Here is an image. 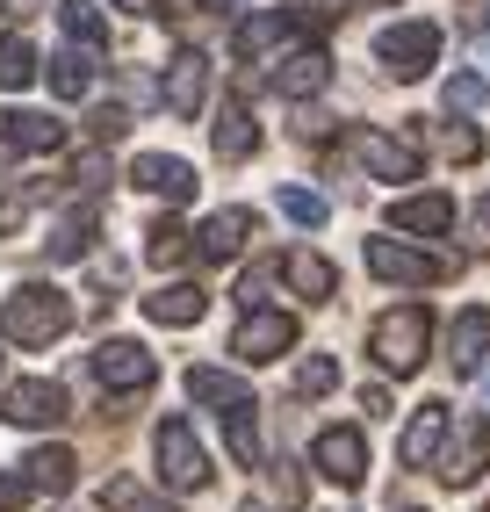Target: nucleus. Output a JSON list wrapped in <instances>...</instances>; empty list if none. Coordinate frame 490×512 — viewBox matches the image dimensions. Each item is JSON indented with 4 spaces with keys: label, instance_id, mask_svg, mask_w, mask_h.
<instances>
[{
    "label": "nucleus",
    "instance_id": "f257e3e1",
    "mask_svg": "<svg viewBox=\"0 0 490 512\" xmlns=\"http://www.w3.org/2000/svg\"><path fill=\"white\" fill-rule=\"evenodd\" d=\"M65 325H73V296L51 289V282H22L0 303V339H8V347H51Z\"/></svg>",
    "mask_w": 490,
    "mask_h": 512
},
{
    "label": "nucleus",
    "instance_id": "f03ea898",
    "mask_svg": "<svg viewBox=\"0 0 490 512\" xmlns=\"http://www.w3.org/2000/svg\"><path fill=\"white\" fill-rule=\"evenodd\" d=\"M368 347H375L382 375H411L426 361V347H433V311L426 303H390V311L368 325Z\"/></svg>",
    "mask_w": 490,
    "mask_h": 512
},
{
    "label": "nucleus",
    "instance_id": "7ed1b4c3",
    "mask_svg": "<svg viewBox=\"0 0 490 512\" xmlns=\"http://www.w3.org/2000/svg\"><path fill=\"white\" fill-rule=\"evenodd\" d=\"M433 58H440V29L433 22H390L375 37V65L390 80H418V73H433Z\"/></svg>",
    "mask_w": 490,
    "mask_h": 512
},
{
    "label": "nucleus",
    "instance_id": "20e7f679",
    "mask_svg": "<svg viewBox=\"0 0 490 512\" xmlns=\"http://www.w3.org/2000/svg\"><path fill=\"white\" fill-rule=\"evenodd\" d=\"M152 455H159V476H166L173 491H202L209 484V455H202V440H195L188 419H159Z\"/></svg>",
    "mask_w": 490,
    "mask_h": 512
},
{
    "label": "nucleus",
    "instance_id": "39448f33",
    "mask_svg": "<svg viewBox=\"0 0 490 512\" xmlns=\"http://www.w3.org/2000/svg\"><path fill=\"white\" fill-rule=\"evenodd\" d=\"M368 275L404 282V289H426V282H447L454 275V260L418 253V246H404V238H368Z\"/></svg>",
    "mask_w": 490,
    "mask_h": 512
},
{
    "label": "nucleus",
    "instance_id": "423d86ee",
    "mask_svg": "<svg viewBox=\"0 0 490 512\" xmlns=\"http://www.w3.org/2000/svg\"><path fill=\"white\" fill-rule=\"evenodd\" d=\"M289 347H296V318H289V311H245L238 332H231V354H238L245 368H260V361L289 354Z\"/></svg>",
    "mask_w": 490,
    "mask_h": 512
},
{
    "label": "nucleus",
    "instance_id": "0eeeda50",
    "mask_svg": "<svg viewBox=\"0 0 490 512\" xmlns=\"http://www.w3.org/2000/svg\"><path fill=\"white\" fill-rule=\"evenodd\" d=\"M0 419H8V426H29V433H37V426H58V419H65V390L44 383V375H22V383L0 390Z\"/></svg>",
    "mask_w": 490,
    "mask_h": 512
},
{
    "label": "nucleus",
    "instance_id": "6e6552de",
    "mask_svg": "<svg viewBox=\"0 0 490 512\" xmlns=\"http://www.w3.org/2000/svg\"><path fill=\"white\" fill-rule=\"evenodd\" d=\"M310 462L325 469V484L354 491L361 476H368V440H361V426H325V433H318V448H310Z\"/></svg>",
    "mask_w": 490,
    "mask_h": 512
},
{
    "label": "nucleus",
    "instance_id": "1a4fd4ad",
    "mask_svg": "<svg viewBox=\"0 0 490 512\" xmlns=\"http://www.w3.org/2000/svg\"><path fill=\"white\" fill-rule=\"evenodd\" d=\"M152 375H159V361L137 339H101L94 347V383L101 390H152Z\"/></svg>",
    "mask_w": 490,
    "mask_h": 512
},
{
    "label": "nucleus",
    "instance_id": "9d476101",
    "mask_svg": "<svg viewBox=\"0 0 490 512\" xmlns=\"http://www.w3.org/2000/svg\"><path fill=\"white\" fill-rule=\"evenodd\" d=\"M325 80H332V51H325V44H303V51H289V58L267 73V87L282 94V101H310V94H325Z\"/></svg>",
    "mask_w": 490,
    "mask_h": 512
},
{
    "label": "nucleus",
    "instance_id": "9b49d317",
    "mask_svg": "<svg viewBox=\"0 0 490 512\" xmlns=\"http://www.w3.org/2000/svg\"><path fill=\"white\" fill-rule=\"evenodd\" d=\"M483 469H490V419L476 412V419H462V433H454V448H440V476H447L454 491H469Z\"/></svg>",
    "mask_w": 490,
    "mask_h": 512
},
{
    "label": "nucleus",
    "instance_id": "f8f14e48",
    "mask_svg": "<svg viewBox=\"0 0 490 512\" xmlns=\"http://www.w3.org/2000/svg\"><path fill=\"white\" fill-rule=\"evenodd\" d=\"M159 101H166L173 116H188V123H195V116H202V101H209V58H202V51H181V58L166 65Z\"/></svg>",
    "mask_w": 490,
    "mask_h": 512
},
{
    "label": "nucleus",
    "instance_id": "ddd939ff",
    "mask_svg": "<svg viewBox=\"0 0 490 512\" xmlns=\"http://www.w3.org/2000/svg\"><path fill=\"white\" fill-rule=\"evenodd\" d=\"M361 166L375 181H418V145L411 138H397V130H361Z\"/></svg>",
    "mask_w": 490,
    "mask_h": 512
},
{
    "label": "nucleus",
    "instance_id": "4468645a",
    "mask_svg": "<svg viewBox=\"0 0 490 512\" xmlns=\"http://www.w3.org/2000/svg\"><path fill=\"white\" fill-rule=\"evenodd\" d=\"M440 448H447V404L426 397V404L411 412V426H404V440H397V455H404V469H426V462H440Z\"/></svg>",
    "mask_w": 490,
    "mask_h": 512
},
{
    "label": "nucleus",
    "instance_id": "2eb2a0df",
    "mask_svg": "<svg viewBox=\"0 0 490 512\" xmlns=\"http://www.w3.org/2000/svg\"><path fill=\"white\" fill-rule=\"evenodd\" d=\"M130 181L145 188V195L188 202V195H195V166H188V159H166V152H137V159H130Z\"/></svg>",
    "mask_w": 490,
    "mask_h": 512
},
{
    "label": "nucleus",
    "instance_id": "dca6fc26",
    "mask_svg": "<svg viewBox=\"0 0 490 512\" xmlns=\"http://www.w3.org/2000/svg\"><path fill=\"white\" fill-rule=\"evenodd\" d=\"M483 354H490V311H483V303H469V311L447 325V368H454V375H476Z\"/></svg>",
    "mask_w": 490,
    "mask_h": 512
},
{
    "label": "nucleus",
    "instance_id": "f3484780",
    "mask_svg": "<svg viewBox=\"0 0 490 512\" xmlns=\"http://www.w3.org/2000/svg\"><path fill=\"white\" fill-rule=\"evenodd\" d=\"M202 311H209V289L202 282H166L159 296H145V318L152 325H202Z\"/></svg>",
    "mask_w": 490,
    "mask_h": 512
},
{
    "label": "nucleus",
    "instance_id": "a211bd4d",
    "mask_svg": "<svg viewBox=\"0 0 490 512\" xmlns=\"http://www.w3.org/2000/svg\"><path fill=\"white\" fill-rule=\"evenodd\" d=\"M188 397L209 404V412H238V404H253V383L224 375V368H188Z\"/></svg>",
    "mask_w": 490,
    "mask_h": 512
},
{
    "label": "nucleus",
    "instance_id": "6ab92c4d",
    "mask_svg": "<svg viewBox=\"0 0 490 512\" xmlns=\"http://www.w3.org/2000/svg\"><path fill=\"white\" fill-rule=\"evenodd\" d=\"M260 152V123H253V109L231 94L224 109H217V159H253Z\"/></svg>",
    "mask_w": 490,
    "mask_h": 512
},
{
    "label": "nucleus",
    "instance_id": "aec40b11",
    "mask_svg": "<svg viewBox=\"0 0 490 512\" xmlns=\"http://www.w3.org/2000/svg\"><path fill=\"white\" fill-rule=\"evenodd\" d=\"M195 238H202V260H238V246L253 238V210H217Z\"/></svg>",
    "mask_w": 490,
    "mask_h": 512
},
{
    "label": "nucleus",
    "instance_id": "412c9836",
    "mask_svg": "<svg viewBox=\"0 0 490 512\" xmlns=\"http://www.w3.org/2000/svg\"><path fill=\"white\" fill-rule=\"evenodd\" d=\"M390 224H397V231H418V238H440V231L454 224V202H447V195H404L397 210H390Z\"/></svg>",
    "mask_w": 490,
    "mask_h": 512
},
{
    "label": "nucleus",
    "instance_id": "4be33fe9",
    "mask_svg": "<svg viewBox=\"0 0 490 512\" xmlns=\"http://www.w3.org/2000/svg\"><path fill=\"white\" fill-rule=\"evenodd\" d=\"M282 282H289L296 296H310V303H325V296L339 289L332 260H318V253H282Z\"/></svg>",
    "mask_w": 490,
    "mask_h": 512
},
{
    "label": "nucleus",
    "instance_id": "5701e85b",
    "mask_svg": "<svg viewBox=\"0 0 490 512\" xmlns=\"http://www.w3.org/2000/svg\"><path fill=\"white\" fill-rule=\"evenodd\" d=\"M37 73H44V58H37V44H29L22 29H8V37H0V87H8V94H22V87L37 80Z\"/></svg>",
    "mask_w": 490,
    "mask_h": 512
},
{
    "label": "nucleus",
    "instance_id": "b1692460",
    "mask_svg": "<svg viewBox=\"0 0 490 512\" xmlns=\"http://www.w3.org/2000/svg\"><path fill=\"white\" fill-rule=\"evenodd\" d=\"M87 87H94V51H87V44L58 51V58H51V94H58V101H80Z\"/></svg>",
    "mask_w": 490,
    "mask_h": 512
},
{
    "label": "nucleus",
    "instance_id": "393cba45",
    "mask_svg": "<svg viewBox=\"0 0 490 512\" xmlns=\"http://www.w3.org/2000/svg\"><path fill=\"white\" fill-rule=\"evenodd\" d=\"M8 138H15L22 152H58V145H65V123H58V116H37V109H15V116H8Z\"/></svg>",
    "mask_w": 490,
    "mask_h": 512
},
{
    "label": "nucleus",
    "instance_id": "a878e982",
    "mask_svg": "<svg viewBox=\"0 0 490 512\" xmlns=\"http://www.w3.org/2000/svg\"><path fill=\"white\" fill-rule=\"evenodd\" d=\"M22 469H29V484H37V491H73V476H80L73 448H37Z\"/></svg>",
    "mask_w": 490,
    "mask_h": 512
},
{
    "label": "nucleus",
    "instance_id": "bb28decb",
    "mask_svg": "<svg viewBox=\"0 0 490 512\" xmlns=\"http://www.w3.org/2000/svg\"><path fill=\"white\" fill-rule=\"evenodd\" d=\"M224 433H231V455L238 469H260L267 448H260V419H253V404H238V412H224Z\"/></svg>",
    "mask_w": 490,
    "mask_h": 512
},
{
    "label": "nucleus",
    "instance_id": "cd10ccee",
    "mask_svg": "<svg viewBox=\"0 0 490 512\" xmlns=\"http://www.w3.org/2000/svg\"><path fill=\"white\" fill-rule=\"evenodd\" d=\"M58 22H65V37L87 44V51H101V37H109V22H101L94 0H58Z\"/></svg>",
    "mask_w": 490,
    "mask_h": 512
},
{
    "label": "nucleus",
    "instance_id": "c85d7f7f",
    "mask_svg": "<svg viewBox=\"0 0 490 512\" xmlns=\"http://www.w3.org/2000/svg\"><path fill=\"white\" fill-rule=\"evenodd\" d=\"M282 29H289V15H253V22H238V29H231V51H238L245 65H253L274 37H282Z\"/></svg>",
    "mask_w": 490,
    "mask_h": 512
},
{
    "label": "nucleus",
    "instance_id": "c756f323",
    "mask_svg": "<svg viewBox=\"0 0 490 512\" xmlns=\"http://www.w3.org/2000/svg\"><path fill=\"white\" fill-rule=\"evenodd\" d=\"M94 246V210H73L58 231H51V260H80Z\"/></svg>",
    "mask_w": 490,
    "mask_h": 512
},
{
    "label": "nucleus",
    "instance_id": "7c9ffc66",
    "mask_svg": "<svg viewBox=\"0 0 490 512\" xmlns=\"http://www.w3.org/2000/svg\"><path fill=\"white\" fill-rule=\"evenodd\" d=\"M145 238H152V246H145V260H152V267H181V260H188V231L173 224V217H159Z\"/></svg>",
    "mask_w": 490,
    "mask_h": 512
},
{
    "label": "nucleus",
    "instance_id": "2f4dec72",
    "mask_svg": "<svg viewBox=\"0 0 490 512\" xmlns=\"http://www.w3.org/2000/svg\"><path fill=\"white\" fill-rule=\"evenodd\" d=\"M282 217H289V224H303V231H318V224L332 217V202H325L318 188H282Z\"/></svg>",
    "mask_w": 490,
    "mask_h": 512
},
{
    "label": "nucleus",
    "instance_id": "473e14b6",
    "mask_svg": "<svg viewBox=\"0 0 490 512\" xmlns=\"http://www.w3.org/2000/svg\"><path fill=\"white\" fill-rule=\"evenodd\" d=\"M101 505H116V512H181L173 498H152V491H137V484H123V476H116L109 491H101Z\"/></svg>",
    "mask_w": 490,
    "mask_h": 512
},
{
    "label": "nucleus",
    "instance_id": "72a5a7b5",
    "mask_svg": "<svg viewBox=\"0 0 490 512\" xmlns=\"http://www.w3.org/2000/svg\"><path fill=\"white\" fill-rule=\"evenodd\" d=\"M332 383H339L332 354H310V361H296V397H332Z\"/></svg>",
    "mask_w": 490,
    "mask_h": 512
},
{
    "label": "nucleus",
    "instance_id": "f704fd0d",
    "mask_svg": "<svg viewBox=\"0 0 490 512\" xmlns=\"http://www.w3.org/2000/svg\"><path fill=\"white\" fill-rule=\"evenodd\" d=\"M483 101H490V80H483V73H454V80H447V109H454V116H476Z\"/></svg>",
    "mask_w": 490,
    "mask_h": 512
},
{
    "label": "nucleus",
    "instance_id": "c9c22d12",
    "mask_svg": "<svg viewBox=\"0 0 490 512\" xmlns=\"http://www.w3.org/2000/svg\"><path fill=\"white\" fill-rule=\"evenodd\" d=\"M440 145H447V159H476V152H483V138H476V130H462V123H454Z\"/></svg>",
    "mask_w": 490,
    "mask_h": 512
},
{
    "label": "nucleus",
    "instance_id": "e433bc0d",
    "mask_svg": "<svg viewBox=\"0 0 490 512\" xmlns=\"http://www.w3.org/2000/svg\"><path fill=\"white\" fill-rule=\"evenodd\" d=\"M361 412H368V419L390 412V383H361Z\"/></svg>",
    "mask_w": 490,
    "mask_h": 512
},
{
    "label": "nucleus",
    "instance_id": "4c0bfd02",
    "mask_svg": "<svg viewBox=\"0 0 490 512\" xmlns=\"http://www.w3.org/2000/svg\"><path fill=\"white\" fill-rule=\"evenodd\" d=\"M469 231H476L469 246H476V253H490V202H476V210H469Z\"/></svg>",
    "mask_w": 490,
    "mask_h": 512
},
{
    "label": "nucleus",
    "instance_id": "58836bf2",
    "mask_svg": "<svg viewBox=\"0 0 490 512\" xmlns=\"http://www.w3.org/2000/svg\"><path fill=\"white\" fill-rule=\"evenodd\" d=\"M94 138H101V145L123 138V109H94Z\"/></svg>",
    "mask_w": 490,
    "mask_h": 512
},
{
    "label": "nucleus",
    "instance_id": "ea45409f",
    "mask_svg": "<svg viewBox=\"0 0 490 512\" xmlns=\"http://www.w3.org/2000/svg\"><path fill=\"white\" fill-rule=\"evenodd\" d=\"M29 8H37V0H0V15H29Z\"/></svg>",
    "mask_w": 490,
    "mask_h": 512
},
{
    "label": "nucleus",
    "instance_id": "a19ab883",
    "mask_svg": "<svg viewBox=\"0 0 490 512\" xmlns=\"http://www.w3.org/2000/svg\"><path fill=\"white\" fill-rule=\"evenodd\" d=\"M116 8H123V15H152V0H116Z\"/></svg>",
    "mask_w": 490,
    "mask_h": 512
},
{
    "label": "nucleus",
    "instance_id": "79ce46f5",
    "mask_svg": "<svg viewBox=\"0 0 490 512\" xmlns=\"http://www.w3.org/2000/svg\"><path fill=\"white\" fill-rule=\"evenodd\" d=\"M476 65H483V80H490V44L483 37H476Z\"/></svg>",
    "mask_w": 490,
    "mask_h": 512
},
{
    "label": "nucleus",
    "instance_id": "37998d69",
    "mask_svg": "<svg viewBox=\"0 0 490 512\" xmlns=\"http://www.w3.org/2000/svg\"><path fill=\"white\" fill-rule=\"evenodd\" d=\"M354 8H397V0H354Z\"/></svg>",
    "mask_w": 490,
    "mask_h": 512
},
{
    "label": "nucleus",
    "instance_id": "c03bdc74",
    "mask_svg": "<svg viewBox=\"0 0 490 512\" xmlns=\"http://www.w3.org/2000/svg\"><path fill=\"white\" fill-rule=\"evenodd\" d=\"M476 22H483V29H490V0H483V8H476Z\"/></svg>",
    "mask_w": 490,
    "mask_h": 512
},
{
    "label": "nucleus",
    "instance_id": "a18cd8bd",
    "mask_svg": "<svg viewBox=\"0 0 490 512\" xmlns=\"http://www.w3.org/2000/svg\"><path fill=\"white\" fill-rule=\"evenodd\" d=\"M245 512H274V505H260V498H253V505H245Z\"/></svg>",
    "mask_w": 490,
    "mask_h": 512
},
{
    "label": "nucleus",
    "instance_id": "49530a36",
    "mask_svg": "<svg viewBox=\"0 0 490 512\" xmlns=\"http://www.w3.org/2000/svg\"><path fill=\"white\" fill-rule=\"evenodd\" d=\"M202 8H231V0H202Z\"/></svg>",
    "mask_w": 490,
    "mask_h": 512
}]
</instances>
